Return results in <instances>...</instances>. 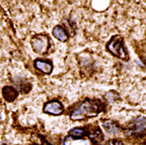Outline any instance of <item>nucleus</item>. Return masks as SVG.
<instances>
[{
	"label": "nucleus",
	"instance_id": "obj_1",
	"mask_svg": "<svg viewBox=\"0 0 146 145\" xmlns=\"http://www.w3.org/2000/svg\"><path fill=\"white\" fill-rule=\"evenodd\" d=\"M100 112H101V107L98 102L87 100L82 102L71 113L70 118L73 121H80L85 119V118L95 117Z\"/></svg>",
	"mask_w": 146,
	"mask_h": 145
},
{
	"label": "nucleus",
	"instance_id": "obj_2",
	"mask_svg": "<svg viewBox=\"0 0 146 145\" xmlns=\"http://www.w3.org/2000/svg\"><path fill=\"white\" fill-rule=\"evenodd\" d=\"M51 38L46 33H38L32 37L31 46L33 50L38 54L44 55L49 52Z\"/></svg>",
	"mask_w": 146,
	"mask_h": 145
},
{
	"label": "nucleus",
	"instance_id": "obj_3",
	"mask_svg": "<svg viewBox=\"0 0 146 145\" xmlns=\"http://www.w3.org/2000/svg\"><path fill=\"white\" fill-rule=\"evenodd\" d=\"M108 51L113 55H115V57L119 58V59H122V60H128L129 56L128 54L126 52V49L124 47V42H123V38L119 36V35H115L113 36L110 40L108 42L107 46Z\"/></svg>",
	"mask_w": 146,
	"mask_h": 145
},
{
	"label": "nucleus",
	"instance_id": "obj_4",
	"mask_svg": "<svg viewBox=\"0 0 146 145\" xmlns=\"http://www.w3.org/2000/svg\"><path fill=\"white\" fill-rule=\"evenodd\" d=\"M63 105L59 101H51L45 104L44 112L52 115H59L63 113Z\"/></svg>",
	"mask_w": 146,
	"mask_h": 145
},
{
	"label": "nucleus",
	"instance_id": "obj_5",
	"mask_svg": "<svg viewBox=\"0 0 146 145\" xmlns=\"http://www.w3.org/2000/svg\"><path fill=\"white\" fill-rule=\"evenodd\" d=\"M52 34L60 42H67L70 37L68 30L66 29L62 24L55 25L52 30Z\"/></svg>",
	"mask_w": 146,
	"mask_h": 145
},
{
	"label": "nucleus",
	"instance_id": "obj_6",
	"mask_svg": "<svg viewBox=\"0 0 146 145\" xmlns=\"http://www.w3.org/2000/svg\"><path fill=\"white\" fill-rule=\"evenodd\" d=\"M34 67L45 74H50L52 71V63L49 60L37 59L34 61Z\"/></svg>",
	"mask_w": 146,
	"mask_h": 145
},
{
	"label": "nucleus",
	"instance_id": "obj_7",
	"mask_svg": "<svg viewBox=\"0 0 146 145\" xmlns=\"http://www.w3.org/2000/svg\"><path fill=\"white\" fill-rule=\"evenodd\" d=\"M2 93H3V96L5 98V101H7L8 102H12L14 100H16V98L19 95L18 91L13 88L11 87H5L2 90Z\"/></svg>",
	"mask_w": 146,
	"mask_h": 145
},
{
	"label": "nucleus",
	"instance_id": "obj_8",
	"mask_svg": "<svg viewBox=\"0 0 146 145\" xmlns=\"http://www.w3.org/2000/svg\"><path fill=\"white\" fill-rule=\"evenodd\" d=\"M146 130V118L137 117L133 122V131L136 133H141Z\"/></svg>",
	"mask_w": 146,
	"mask_h": 145
},
{
	"label": "nucleus",
	"instance_id": "obj_9",
	"mask_svg": "<svg viewBox=\"0 0 146 145\" xmlns=\"http://www.w3.org/2000/svg\"><path fill=\"white\" fill-rule=\"evenodd\" d=\"M88 136L90 138V140L95 142V144H98L103 141V134L100 130L99 128H96V129L91 130V132H88Z\"/></svg>",
	"mask_w": 146,
	"mask_h": 145
},
{
	"label": "nucleus",
	"instance_id": "obj_10",
	"mask_svg": "<svg viewBox=\"0 0 146 145\" xmlns=\"http://www.w3.org/2000/svg\"><path fill=\"white\" fill-rule=\"evenodd\" d=\"M102 126L104 129L106 130V132L109 133L110 135H117L120 132V129L116 126V124L111 121H106L102 123Z\"/></svg>",
	"mask_w": 146,
	"mask_h": 145
},
{
	"label": "nucleus",
	"instance_id": "obj_11",
	"mask_svg": "<svg viewBox=\"0 0 146 145\" xmlns=\"http://www.w3.org/2000/svg\"><path fill=\"white\" fill-rule=\"evenodd\" d=\"M69 136L74 139H81L88 136V132L82 128H74L69 131Z\"/></svg>",
	"mask_w": 146,
	"mask_h": 145
},
{
	"label": "nucleus",
	"instance_id": "obj_12",
	"mask_svg": "<svg viewBox=\"0 0 146 145\" xmlns=\"http://www.w3.org/2000/svg\"><path fill=\"white\" fill-rule=\"evenodd\" d=\"M108 145H123V144L122 143V142L118 141V140H111L109 142Z\"/></svg>",
	"mask_w": 146,
	"mask_h": 145
},
{
	"label": "nucleus",
	"instance_id": "obj_13",
	"mask_svg": "<svg viewBox=\"0 0 146 145\" xmlns=\"http://www.w3.org/2000/svg\"><path fill=\"white\" fill-rule=\"evenodd\" d=\"M94 145H98V144H94Z\"/></svg>",
	"mask_w": 146,
	"mask_h": 145
},
{
	"label": "nucleus",
	"instance_id": "obj_14",
	"mask_svg": "<svg viewBox=\"0 0 146 145\" xmlns=\"http://www.w3.org/2000/svg\"><path fill=\"white\" fill-rule=\"evenodd\" d=\"M145 145H146V144H145Z\"/></svg>",
	"mask_w": 146,
	"mask_h": 145
}]
</instances>
